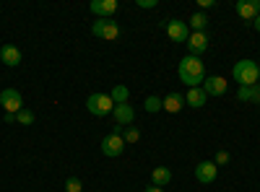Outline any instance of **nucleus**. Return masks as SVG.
Listing matches in <instances>:
<instances>
[{"instance_id": "f257e3e1", "label": "nucleus", "mask_w": 260, "mask_h": 192, "mask_svg": "<svg viewBox=\"0 0 260 192\" xmlns=\"http://www.w3.org/2000/svg\"><path fill=\"white\" fill-rule=\"evenodd\" d=\"M180 81L185 83V86H190V89H198L201 83L206 81V68H203L201 57L187 55V57L180 60Z\"/></svg>"}, {"instance_id": "f03ea898", "label": "nucleus", "mask_w": 260, "mask_h": 192, "mask_svg": "<svg viewBox=\"0 0 260 192\" xmlns=\"http://www.w3.org/2000/svg\"><path fill=\"white\" fill-rule=\"evenodd\" d=\"M232 75L240 86H255L257 78H260V65L255 60H240V62H234Z\"/></svg>"}, {"instance_id": "7ed1b4c3", "label": "nucleus", "mask_w": 260, "mask_h": 192, "mask_svg": "<svg viewBox=\"0 0 260 192\" xmlns=\"http://www.w3.org/2000/svg\"><path fill=\"white\" fill-rule=\"evenodd\" d=\"M86 109H89L94 117H107L115 109V101L110 99V94H91L86 99Z\"/></svg>"}, {"instance_id": "20e7f679", "label": "nucleus", "mask_w": 260, "mask_h": 192, "mask_svg": "<svg viewBox=\"0 0 260 192\" xmlns=\"http://www.w3.org/2000/svg\"><path fill=\"white\" fill-rule=\"evenodd\" d=\"M91 34H94L96 39H104V42H115V39L120 36V26L115 24L112 18H99V21H94Z\"/></svg>"}, {"instance_id": "39448f33", "label": "nucleus", "mask_w": 260, "mask_h": 192, "mask_svg": "<svg viewBox=\"0 0 260 192\" xmlns=\"http://www.w3.org/2000/svg\"><path fill=\"white\" fill-rule=\"evenodd\" d=\"M122 151H125V140H122V133H110L104 140H102V153L107 156V159H117V156H122Z\"/></svg>"}, {"instance_id": "423d86ee", "label": "nucleus", "mask_w": 260, "mask_h": 192, "mask_svg": "<svg viewBox=\"0 0 260 192\" xmlns=\"http://www.w3.org/2000/svg\"><path fill=\"white\" fill-rule=\"evenodd\" d=\"M0 104H3L6 114H18L21 109H24V99H21V94L16 89H3L0 91Z\"/></svg>"}, {"instance_id": "0eeeda50", "label": "nucleus", "mask_w": 260, "mask_h": 192, "mask_svg": "<svg viewBox=\"0 0 260 192\" xmlns=\"http://www.w3.org/2000/svg\"><path fill=\"white\" fill-rule=\"evenodd\" d=\"M187 52L190 55H195V57H201L206 50H208V34L206 31H190V36H187Z\"/></svg>"}, {"instance_id": "6e6552de", "label": "nucleus", "mask_w": 260, "mask_h": 192, "mask_svg": "<svg viewBox=\"0 0 260 192\" xmlns=\"http://www.w3.org/2000/svg\"><path fill=\"white\" fill-rule=\"evenodd\" d=\"M112 117L120 127H130L136 120V109H133V104H115V109H112Z\"/></svg>"}, {"instance_id": "1a4fd4ad", "label": "nucleus", "mask_w": 260, "mask_h": 192, "mask_svg": "<svg viewBox=\"0 0 260 192\" xmlns=\"http://www.w3.org/2000/svg\"><path fill=\"white\" fill-rule=\"evenodd\" d=\"M216 177H219V166H216L213 161H201L198 166H195V179H198L201 184H211Z\"/></svg>"}, {"instance_id": "9d476101", "label": "nucleus", "mask_w": 260, "mask_h": 192, "mask_svg": "<svg viewBox=\"0 0 260 192\" xmlns=\"http://www.w3.org/2000/svg\"><path fill=\"white\" fill-rule=\"evenodd\" d=\"M167 34H169L172 42H187V36H190V26L185 24V21L169 18V21H167Z\"/></svg>"}, {"instance_id": "9b49d317", "label": "nucleus", "mask_w": 260, "mask_h": 192, "mask_svg": "<svg viewBox=\"0 0 260 192\" xmlns=\"http://www.w3.org/2000/svg\"><path fill=\"white\" fill-rule=\"evenodd\" d=\"M234 8H237V13H240V18H245V21L252 24V21L260 16V0H240Z\"/></svg>"}, {"instance_id": "f8f14e48", "label": "nucleus", "mask_w": 260, "mask_h": 192, "mask_svg": "<svg viewBox=\"0 0 260 192\" xmlns=\"http://www.w3.org/2000/svg\"><path fill=\"white\" fill-rule=\"evenodd\" d=\"M89 11L99 18H112V13L117 11V0H91Z\"/></svg>"}, {"instance_id": "ddd939ff", "label": "nucleus", "mask_w": 260, "mask_h": 192, "mask_svg": "<svg viewBox=\"0 0 260 192\" xmlns=\"http://www.w3.org/2000/svg\"><path fill=\"white\" fill-rule=\"evenodd\" d=\"M201 89L206 91V96H221V94H226V78H221V75H208V78L203 81Z\"/></svg>"}, {"instance_id": "4468645a", "label": "nucleus", "mask_w": 260, "mask_h": 192, "mask_svg": "<svg viewBox=\"0 0 260 192\" xmlns=\"http://www.w3.org/2000/svg\"><path fill=\"white\" fill-rule=\"evenodd\" d=\"M0 60H3L8 68H16V65H21V50L13 47V45H3L0 47Z\"/></svg>"}, {"instance_id": "2eb2a0df", "label": "nucleus", "mask_w": 260, "mask_h": 192, "mask_svg": "<svg viewBox=\"0 0 260 192\" xmlns=\"http://www.w3.org/2000/svg\"><path fill=\"white\" fill-rule=\"evenodd\" d=\"M161 106H164L167 112L175 114V112H180L182 106H185V96H182V94H177V91H172L167 99H161Z\"/></svg>"}, {"instance_id": "dca6fc26", "label": "nucleus", "mask_w": 260, "mask_h": 192, "mask_svg": "<svg viewBox=\"0 0 260 192\" xmlns=\"http://www.w3.org/2000/svg\"><path fill=\"white\" fill-rule=\"evenodd\" d=\"M206 99H208V96H206V91L198 86V89H190V91H187L185 104H187V106H192V109H201V106H206Z\"/></svg>"}, {"instance_id": "f3484780", "label": "nucleus", "mask_w": 260, "mask_h": 192, "mask_svg": "<svg viewBox=\"0 0 260 192\" xmlns=\"http://www.w3.org/2000/svg\"><path fill=\"white\" fill-rule=\"evenodd\" d=\"M169 182H172V172L167 166H156L154 172H151V184L154 187H167Z\"/></svg>"}, {"instance_id": "a211bd4d", "label": "nucleus", "mask_w": 260, "mask_h": 192, "mask_svg": "<svg viewBox=\"0 0 260 192\" xmlns=\"http://www.w3.org/2000/svg\"><path fill=\"white\" fill-rule=\"evenodd\" d=\"M237 99L240 101H255L260 104V86L255 83V86H240V91H237Z\"/></svg>"}, {"instance_id": "6ab92c4d", "label": "nucleus", "mask_w": 260, "mask_h": 192, "mask_svg": "<svg viewBox=\"0 0 260 192\" xmlns=\"http://www.w3.org/2000/svg\"><path fill=\"white\" fill-rule=\"evenodd\" d=\"M110 99H112L115 104H127V101H130V91H127V86H122V83H120V86H115V89L110 91Z\"/></svg>"}, {"instance_id": "aec40b11", "label": "nucleus", "mask_w": 260, "mask_h": 192, "mask_svg": "<svg viewBox=\"0 0 260 192\" xmlns=\"http://www.w3.org/2000/svg\"><path fill=\"white\" fill-rule=\"evenodd\" d=\"M192 31H206V26H208V16L206 13H192V18H190V24H187Z\"/></svg>"}, {"instance_id": "412c9836", "label": "nucleus", "mask_w": 260, "mask_h": 192, "mask_svg": "<svg viewBox=\"0 0 260 192\" xmlns=\"http://www.w3.org/2000/svg\"><path fill=\"white\" fill-rule=\"evenodd\" d=\"M122 140H125V145H133V143H138V140H141V130H138L136 125L122 127Z\"/></svg>"}, {"instance_id": "4be33fe9", "label": "nucleus", "mask_w": 260, "mask_h": 192, "mask_svg": "<svg viewBox=\"0 0 260 192\" xmlns=\"http://www.w3.org/2000/svg\"><path fill=\"white\" fill-rule=\"evenodd\" d=\"M143 109L151 114V112H159V109H164V106H161V99L159 96H148L146 101H143Z\"/></svg>"}, {"instance_id": "5701e85b", "label": "nucleus", "mask_w": 260, "mask_h": 192, "mask_svg": "<svg viewBox=\"0 0 260 192\" xmlns=\"http://www.w3.org/2000/svg\"><path fill=\"white\" fill-rule=\"evenodd\" d=\"M16 122H18V125H34V112H31V109H21V112L16 114Z\"/></svg>"}, {"instance_id": "b1692460", "label": "nucleus", "mask_w": 260, "mask_h": 192, "mask_svg": "<svg viewBox=\"0 0 260 192\" xmlns=\"http://www.w3.org/2000/svg\"><path fill=\"white\" fill-rule=\"evenodd\" d=\"M81 189H83V184H81L78 177H68V179H65V192H81Z\"/></svg>"}, {"instance_id": "393cba45", "label": "nucleus", "mask_w": 260, "mask_h": 192, "mask_svg": "<svg viewBox=\"0 0 260 192\" xmlns=\"http://www.w3.org/2000/svg\"><path fill=\"white\" fill-rule=\"evenodd\" d=\"M216 166H221V164H229V153L226 151H219V153H216V161H213Z\"/></svg>"}, {"instance_id": "a878e982", "label": "nucleus", "mask_w": 260, "mask_h": 192, "mask_svg": "<svg viewBox=\"0 0 260 192\" xmlns=\"http://www.w3.org/2000/svg\"><path fill=\"white\" fill-rule=\"evenodd\" d=\"M138 6L141 8H156L159 3H156V0H138Z\"/></svg>"}, {"instance_id": "bb28decb", "label": "nucleus", "mask_w": 260, "mask_h": 192, "mask_svg": "<svg viewBox=\"0 0 260 192\" xmlns=\"http://www.w3.org/2000/svg\"><path fill=\"white\" fill-rule=\"evenodd\" d=\"M201 3V8H211V6H216V0H198Z\"/></svg>"}, {"instance_id": "cd10ccee", "label": "nucleus", "mask_w": 260, "mask_h": 192, "mask_svg": "<svg viewBox=\"0 0 260 192\" xmlns=\"http://www.w3.org/2000/svg\"><path fill=\"white\" fill-rule=\"evenodd\" d=\"M143 192H164V189H161V187H154V184H151V187H146Z\"/></svg>"}, {"instance_id": "c85d7f7f", "label": "nucleus", "mask_w": 260, "mask_h": 192, "mask_svg": "<svg viewBox=\"0 0 260 192\" xmlns=\"http://www.w3.org/2000/svg\"><path fill=\"white\" fill-rule=\"evenodd\" d=\"M252 24H255V31H260V16H257V18L252 21Z\"/></svg>"}, {"instance_id": "c756f323", "label": "nucleus", "mask_w": 260, "mask_h": 192, "mask_svg": "<svg viewBox=\"0 0 260 192\" xmlns=\"http://www.w3.org/2000/svg\"><path fill=\"white\" fill-rule=\"evenodd\" d=\"M257 86H260V78H257Z\"/></svg>"}]
</instances>
